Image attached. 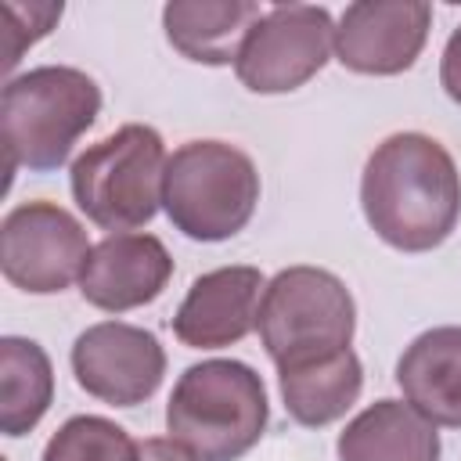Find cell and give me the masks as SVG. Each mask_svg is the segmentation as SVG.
<instances>
[{"instance_id":"cell-1","label":"cell","mask_w":461,"mask_h":461,"mask_svg":"<svg viewBox=\"0 0 461 461\" xmlns=\"http://www.w3.org/2000/svg\"><path fill=\"white\" fill-rule=\"evenodd\" d=\"M360 209L367 227L396 252L439 249L461 220V173L429 133H389L364 162Z\"/></svg>"},{"instance_id":"cell-2","label":"cell","mask_w":461,"mask_h":461,"mask_svg":"<svg viewBox=\"0 0 461 461\" xmlns=\"http://www.w3.org/2000/svg\"><path fill=\"white\" fill-rule=\"evenodd\" d=\"M267 385L245 360H202L184 367L166 403V432L198 461H241L267 432Z\"/></svg>"},{"instance_id":"cell-3","label":"cell","mask_w":461,"mask_h":461,"mask_svg":"<svg viewBox=\"0 0 461 461\" xmlns=\"http://www.w3.org/2000/svg\"><path fill=\"white\" fill-rule=\"evenodd\" d=\"M101 115V86L76 65H36L0 94V130L11 169H61Z\"/></svg>"},{"instance_id":"cell-4","label":"cell","mask_w":461,"mask_h":461,"mask_svg":"<svg viewBox=\"0 0 461 461\" xmlns=\"http://www.w3.org/2000/svg\"><path fill=\"white\" fill-rule=\"evenodd\" d=\"M166 140L155 126L126 122L90 144L68 169L79 212L101 230L126 234L155 220L166 180Z\"/></svg>"},{"instance_id":"cell-5","label":"cell","mask_w":461,"mask_h":461,"mask_svg":"<svg viewBox=\"0 0 461 461\" xmlns=\"http://www.w3.org/2000/svg\"><path fill=\"white\" fill-rule=\"evenodd\" d=\"M259 205V169L227 140H187L166 162L162 209L191 241H227Z\"/></svg>"},{"instance_id":"cell-6","label":"cell","mask_w":461,"mask_h":461,"mask_svg":"<svg viewBox=\"0 0 461 461\" xmlns=\"http://www.w3.org/2000/svg\"><path fill=\"white\" fill-rule=\"evenodd\" d=\"M256 331L277 371L310 364L349 349L357 303L339 274L306 263L285 267L263 288Z\"/></svg>"},{"instance_id":"cell-7","label":"cell","mask_w":461,"mask_h":461,"mask_svg":"<svg viewBox=\"0 0 461 461\" xmlns=\"http://www.w3.org/2000/svg\"><path fill=\"white\" fill-rule=\"evenodd\" d=\"M335 54V18L317 4L267 7L252 25L234 76L252 94H292L310 83Z\"/></svg>"},{"instance_id":"cell-8","label":"cell","mask_w":461,"mask_h":461,"mask_svg":"<svg viewBox=\"0 0 461 461\" xmlns=\"http://www.w3.org/2000/svg\"><path fill=\"white\" fill-rule=\"evenodd\" d=\"M90 249L83 223L47 198L14 205L0 223V270L29 295H58L79 281Z\"/></svg>"},{"instance_id":"cell-9","label":"cell","mask_w":461,"mask_h":461,"mask_svg":"<svg viewBox=\"0 0 461 461\" xmlns=\"http://www.w3.org/2000/svg\"><path fill=\"white\" fill-rule=\"evenodd\" d=\"M72 375L79 389L112 407H137L151 400L166 378L162 342L126 321H97L72 342Z\"/></svg>"},{"instance_id":"cell-10","label":"cell","mask_w":461,"mask_h":461,"mask_svg":"<svg viewBox=\"0 0 461 461\" xmlns=\"http://www.w3.org/2000/svg\"><path fill=\"white\" fill-rule=\"evenodd\" d=\"M429 29L425 0H357L335 22V61L357 76H400L421 58Z\"/></svg>"},{"instance_id":"cell-11","label":"cell","mask_w":461,"mask_h":461,"mask_svg":"<svg viewBox=\"0 0 461 461\" xmlns=\"http://www.w3.org/2000/svg\"><path fill=\"white\" fill-rule=\"evenodd\" d=\"M263 288L267 277L249 263L216 267L194 277L173 313V335L187 349H223L241 342L259 321Z\"/></svg>"},{"instance_id":"cell-12","label":"cell","mask_w":461,"mask_h":461,"mask_svg":"<svg viewBox=\"0 0 461 461\" xmlns=\"http://www.w3.org/2000/svg\"><path fill=\"white\" fill-rule=\"evenodd\" d=\"M173 277V256L155 234L126 230L101 238L79 274V295L104 310L126 313L155 303Z\"/></svg>"},{"instance_id":"cell-13","label":"cell","mask_w":461,"mask_h":461,"mask_svg":"<svg viewBox=\"0 0 461 461\" xmlns=\"http://www.w3.org/2000/svg\"><path fill=\"white\" fill-rule=\"evenodd\" d=\"M403 400L443 429H461V324H439L411 339L396 360Z\"/></svg>"},{"instance_id":"cell-14","label":"cell","mask_w":461,"mask_h":461,"mask_svg":"<svg viewBox=\"0 0 461 461\" xmlns=\"http://www.w3.org/2000/svg\"><path fill=\"white\" fill-rule=\"evenodd\" d=\"M263 7L252 0H173L162 7V29L176 54L198 65H234Z\"/></svg>"},{"instance_id":"cell-15","label":"cell","mask_w":461,"mask_h":461,"mask_svg":"<svg viewBox=\"0 0 461 461\" xmlns=\"http://www.w3.org/2000/svg\"><path fill=\"white\" fill-rule=\"evenodd\" d=\"M339 461H439V432L407 400H375L335 443Z\"/></svg>"},{"instance_id":"cell-16","label":"cell","mask_w":461,"mask_h":461,"mask_svg":"<svg viewBox=\"0 0 461 461\" xmlns=\"http://www.w3.org/2000/svg\"><path fill=\"white\" fill-rule=\"evenodd\" d=\"M277 385H281L285 411L295 425L324 429V425L339 421L360 400L364 364L349 346L342 353H331V357H321V360H310V364L281 367Z\"/></svg>"},{"instance_id":"cell-17","label":"cell","mask_w":461,"mask_h":461,"mask_svg":"<svg viewBox=\"0 0 461 461\" xmlns=\"http://www.w3.org/2000/svg\"><path fill=\"white\" fill-rule=\"evenodd\" d=\"M54 403V367L36 339H0V429L18 439L32 432Z\"/></svg>"},{"instance_id":"cell-18","label":"cell","mask_w":461,"mask_h":461,"mask_svg":"<svg viewBox=\"0 0 461 461\" xmlns=\"http://www.w3.org/2000/svg\"><path fill=\"white\" fill-rule=\"evenodd\" d=\"M43 461H140V443L112 418L76 414L47 439Z\"/></svg>"},{"instance_id":"cell-19","label":"cell","mask_w":461,"mask_h":461,"mask_svg":"<svg viewBox=\"0 0 461 461\" xmlns=\"http://www.w3.org/2000/svg\"><path fill=\"white\" fill-rule=\"evenodd\" d=\"M4 14H7V32H11V43H7V58H4V68L11 72L18 61H22V50L32 47L36 40H43L58 18H61V4H50V0H32V4H4Z\"/></svg>"},{"instance_id":"cell-20","label":"cell","mask_w":461,"mask_h":461,"mask_svg":"<svg viewBox=\"0 0 461 461\" xmlns=\"http://www.w3.org/2000/svg\"><path fill=\"white\" fill-rule=\"evenodd\" d=\"M439 86L454 104H461V25L447 36V47L439 58Z\"/></svg>"},{"instance_id":"cell-21","label":"cell","mask_w":461,"mask_h":461,"mask_svg":"<svg viewBox=\"0 0 461 461\" xmlns=\"http://www.w3.org/2000/svg\"><path fill=\"white\" fill-rule=\"evenodd\" d=\"M140 461H198V457L173 436H151L140 443Z\"/></svg>"}]
</instances>
